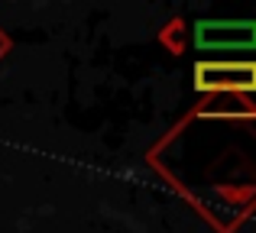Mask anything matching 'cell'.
I'll return each mask as SVG.
<instances>
[{"instance_id":"1","label":"cell","mask_w":256,"mask_h":233,"mask_svg":"<svg viewBox=\"0 0 256 233\" xmlns=\"http://www.w3.org/2000/svg\"><path fill=\"white\" fill-rule=\"evenodd\" d=\"M194 88L201 94H256V62H198Z\"/></svg>"},{"instance_id":"2","label":"cell","mask_w":256,"mask_h":233,"mask_svg":"<svg viewBox=\"0 0 256 233\" xmlns=\"http://www.w3.org/2000/svg\"><path fill=\"white\" fill-rule=\"evenodd\" d=\"M194 45L201 52H250L256 49V19H198Z\"/></svg>"},{"instance_id":"3","label":"cell","mask_w":256,"mask_h":233,"mask_svg":"<svg viewBox=\"0 0 256 233\" xmlns=\"http://www.w3.org/2000/svg\"><path fill=\"white\" fill-rule=\"evenodd\" d=\"M211 117V120H256V104L244 94H208L185 120Z\"/></svg>"},{"instance_id":"4","label":"cell","mask_w":256,"mask_h":233,"mask_svg":"<svg viewBox=\"0 0 256 233\" xmlns=\"http://www.w3.org/2000/svg\"><path fill=\"white\" fill-rule=\"evenodd\" d=\"M159 42H162L166 49L172 52V55H182V52H185V45H188V26L182 23L178 16H175L172 23L162 26V32H159Z\"/></svg>"},{"instance_id":"5","label":"cell","mask_w":256,"mask_h":233,"mask_svg":"<svg viewBox=\"0 0 256 233\" xmlns=\"http://www.w3.org/2000/svg\"><path fill=\"white\" fill-rule=\"evenodd\" d=\"M6 52H10V36H6V32L0 29V58H4Z\"/></svg>"}]
</instances>
